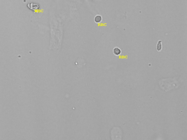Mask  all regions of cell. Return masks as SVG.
I'll return each mask as SVG.
<instances>
[{"label":"cell","mask_w":187,"mask_h":140,"mask_svg":"<svg viewBox=\"0 0 187 140\" xmlns=\"http://www.w3.org/2000/svg\"><path fill=\"white\" fill-rule=\"evenodd\" d=\"M102 16L100 15H97L94 18V21L95 23H98L102 21Z\"/></svg>","instance_id":"7a4b0ae2"},{"label":"cell","mask_w":187,"mask_h":140,"mask_svg":"<svg viewBox=\"0 0 187 140\" xmlns=\"http://www.w3.org/2000/svg\"><path fill=\"white\" fill-rule=\"evenodd\" d=\"M157 51H161L162 49V41L161 40H159L157 42Z\"/></svg>","instance_id":"3957f363"},{"label":"cell","mask_w":187,"mask_h":140,"mask_svg":"<svg viewBox=\"0 0 187 140\" xmlns=\"http://www.w3.org/2000/svg\"><path fill=\"white\" fill-rule=\"evenodd\" d=\"M113 53L115 56H118L121 54L122 51L118 47H115L113 50Z\"/></svg>","instance_id":"6da1fadb"}]
</instances>
